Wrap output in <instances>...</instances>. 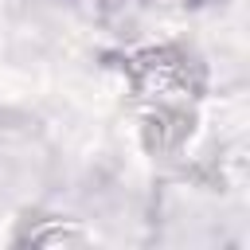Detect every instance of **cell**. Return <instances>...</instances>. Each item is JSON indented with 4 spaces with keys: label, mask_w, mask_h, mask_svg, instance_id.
Wrapping results in <instances>:
<instances>
[{
    "label": "cell",
    "mask_w": 250,
    "mask_h": 250,
    "mask_svg": "<svg viewBox=\"0 0 250 250\" xmlns=\"http://www.w3.org/2000/svg\"><path fill=\"white\" fill-rule=\"evenodd\" d=\"M121 86L133 102L141 141L156 156H176L191 141L207 105V62L176 39L141 43L113 59Z\"/></svg>",
    "instance_id": "obj_1"
},
{
    "label": "cell",
    "mask_w": 250,
    "mask_h": 250,
    "mask_svg": "<svg viewBox=\"0 0 250 250\" xmlns=\"http://www.w3.org/2000/svg\"><path fill=\"white\" fill-rule=\"evenodd\" d=\"M223 180L203 168H172L152 184L148 227L164 246H215L223 238Z\"/></svg>",
    "instance_id": "obj_2"
},
{
    "label": "cell",
    "mask_w": 250,
    "mask_h": 250,
    "mask_svg": "<svg viewBox=\"0 0 250 250\" xmlns=\"http://www.w3.org/2000/svg\"><path fill=\"white\" fill-rule=\"evenodd\" d=\"M94 234L70 219V215H55V211H43L39 203H27L23 215L16 219V234L12 242L16 246H74V242H90Z\"/></svg>",
    "instance_id": "obj_3"
},
{
    "label": "cell",
    "mask_w": 250,
    "mask_h": 250,
    "mask_svg": "<svg viewBox=\"0 0 250 250\" xmlns=\"http://www.w3.org/2000/svg\"><path fill=\"white\" fill-rule=\"evenodd\" d=\"M94 4H102V8H109V4H121V0H94Z\"/></svg>",
    "instance_id": "obj_4"
}]
</instances>
